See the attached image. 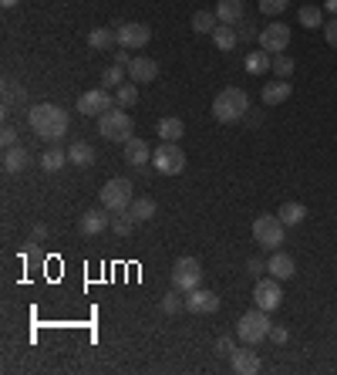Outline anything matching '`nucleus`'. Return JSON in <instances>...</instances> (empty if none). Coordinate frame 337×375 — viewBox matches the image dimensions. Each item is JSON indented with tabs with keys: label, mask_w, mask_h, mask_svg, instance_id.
<instances>
[{
	"label": "nucleus",
	"mask_w": 337,
	"mask_h": 375,
	"mask_svg": "<svg viewBox=\"0 0 337 375\" xmlns=\"http://www.w3.org/2000/svg\"><path fill=\"white\" fill-rule=\"evenodd\" d=\"M0 145H4V149H14V145H17V129H14V125H4V132H0Z\"/></svg>",
	"instance_id": "obj_41"
},
{
	"label": "nucleus",
	"mask_w": 337,
	"mask_h": 375,
	"mask_svg": "<svg viewBox=\"0 0 337 375\" xmlns=\"http://www.w3.org/2000/svg\"><path fill=\"white\" fill-rule=\"evenodd\" d=\"M115 64H122V68H128V64H132V58H128V47H122V51L115 54Z\"/></svg>",
	"instance_id": "obj_44"
},
{
	"label": "nucleus",
	"mask_w": 337,
	"mask_h": 375,
	"mask_svg": "<svg viewBox=\"0 0 337 375\" xmlns=\"http://www.w3.org/2000/svg\"><path fill=\"white\" fill-rule=\"evenodd\" d=\"M270 342L283 345V342H287V328H283V325H274V328H270Z\"/></svg>",
	"instance_id": "obj_43"
},
{
	"label": "nucleus",
	"mask_w": 337,
	"mask_h": 375,
	"mask_svg": "<svg viewBox=\"0 0 337 375\" xmlns=\"http://www.w3.org/2000/svg\"><path fill=\"white\" fill-rule=\"evenodd\" d=\"M324 7H314V4H307V7H300L297 11V20L304 24V28H310V31H317V28H324Z\"/></svg>",
	"instance_id": "obj_28"
},
{
	"label": "nucleus",
	"mask_w": 337,
	"mask_h": 375,
	"mask_svg": "<svg viewBox=\"0 0 337 375\" xmlns=\"http://www.w3.org/2000/svg\"><path fill=\"white\" fill-rule=\"evenodd\" d=\"M152 166H155V172H162V176H179V172L185 169V153L176 142H162V145H155Z\"/></svg>",
	"instance_id": "obj_7"
},
{
	"label": "nucleus",
	"mask_w": 337,
	"mask_h": 375,
	"mask_svg": "<svg viewBox=\"0 0 337 375\" xmlns=\"http://www.w3.org/2000/svg\"><path fill=\"white\" fill-rule=\"evenodd\" d=\"M125 162L128 166H145V162H152V149H149V142L132 136V139L125 142Z\"/></svg>",
	"instance_id": "obj_17"
},
{
	"label": "nucleus",
	"mask_w": 337,
	"mask_h": 375,
	"mask_svg": "<svg viewBox=\"0 0 337 375\" xmlns=\"http://www.w3.org/2000/svg\"><path fill=\"white\" fill-rule=\"evenodd\" d=\"M31 166V153L24 145H14V149H4V172H24Z\"/></svg>",
	"instance_id": "obj_20"
},
{
	"label": "nucleus",
	"mask_w": 337,
	"mask_h": 375,
	"mask_svg": "<svg viewBox=\"0 0 337 375\" xmlns=\"http://www.w3.org/2000/svg\"><path fill=\"white\" fill-rule=\"evenodd\" d=\"M102 206H105L108 213H122L132 206V183L128 179H108L105 186H102Z\"/></svg>",
	"instance_id": "obj_8"
},
{
	"label": "nucleus",
	"mask_w": 337,
	"mask_h": 375,
	"mask_svg": "<svg viewBox=\"0 0 337 375\" xmlns=\"http://www.w3.org/2000/svg\"><path fill=\"white\" fill-rule=\"evenodd\" d=\"M81 115H102V112L115 109V102H111V95H108V88H92V92H81L78 95V105H75Z\"/></svg>",
	"instance_id": "obj_12"
},
{
	"label": "nucleus",
	"mask_w": 337,
	"mask_h": 375,
	"mask_svg": "<svg viewBox=\"0 0 337 375\" xmlns=\"http://www.w3.org/2000/svg\"><path fill=\"white\" fill-rule=\"evenodd\" d=\"M324 37H327V44L337 47V17L331 20V24H324Z\"/></svg>",
	"instance_id": "obj_42"
},
{
	"label": "nucleus",
	"mask_w": 337,
	"mask_h": 375,
	"mask_svg": "<svg viewBox=\"0 0 337 375\" xmlns=\"http://www.w3.org/2000/svg\"><path fill=\"white\" fill-rule=\"evenodd\" d=\"M185 311H192V314L219 311V294H216V291H206V287H192V291L185 294Z\"/></svg>",
	"instance_id": "obj_13"
},
{
	"label": "nucleus",
	"mask_w": 337,
	"mask_h": 375,
	"mask_svg": "<svg viewBox=\"0 0 337 375\" xmlns=\"http://www.w3.org/2000/svg\"><path fill=\"white\" fill-rule=\"evenodd\" d=\"M287 7H290V0H260V14H266V17L283 14Z\"/></svg>",
	"instance_id": "obj_38"
},
{
	"label": "nucleus",
	"mask_w": 337,
	"mask_h": 375,
	"mask_svg": "<svg viewBox=\"0 0 337 375\" xmlns=\"http://www.w3.org/2000/svg\"><path fill=\"white\" fill-rule=\"evenodd\" d=\"M290 92H293V85H290V78H280V81H266L263 85V105H280V102H287L290 98Z\"/></svg>",
	"instance_id": "obj_19"
},
{
	"label": "nucleus",
	"mask_w": 337,
	"mask_h": 375,
	"mask_svg": "<svg viewBox=\"0 0 337 375\" xmlns=\"http://www.w3.org/2000/svg\"><path fill=\"white\" fill-rule=\"evenodd\" d=\"M324 11H327V14H334V17H337V0H324Z\"/></svg>",
	"instance_id": "obj_45"
},
{
	"label": "nucleus",
	"mask_w": 337,
	"mask_h": 375,
	"mask_svg": "<svg viewBox=\"0 0 337 375\" xmlns=\"http://www.w3.org/2000/svg\"><path fill=\"white\" fill-rule=\"evenodd\" d=\"M283 234H287V223H283L280 217L263 213V217L253 220V240H257L263 250H276L280 244H283Z\"/></svg>",
	"instance_id": "obj_5"
},
{
	"label": "nucleus",
	"mask_w": 337,
	"mask_h": 375,
	"mask_svg": "<svg viewBox=\"0 0 337 375\" xmlns=\"http://www.w3.org/2000/svg\"><path fill=\"white\" fill-rule=\"evenodd\" d=\"M263 270H266V267H263L260 261H250V274H263Z\"/></svg>",
	"instance_id": "obj_46"
},
{
	"label": "nucleus",
	"mask_w": 337,
	"mask_h": 375,
	"mask_svg": "<svg viewBox=\"0 0 337 375\" xmlns=\"http://www.w3.org/2000/svg\"><path fill=\"white\" fill-rule=\"evenodd\" d=\"M0 4H4V7H7V11H11V7H17V4H20V0H0Z\"/></svg>",
	"instance_id": "obj_47"
},
{
	"label": "nucleus",
	"mask_w": 337,
	"mask_h": 375,
	"mask_svg": "<svg viewBox=\"0 0 337 375\" xmlns=\"http://www.w3.org/2000/svg\"><path fill=\"white\" fill-rule=\"evenodd\" d=\"M155 132L162 136V142H179L185 136V125H183V119H176V115H166V119H159Z\"/></svg>",
	"instance_id": "obj_22"
},
{
	"label": "nucleus",
	"mask_w": 337,
	"mask_h": 375,
	"mask_svg": "<svg viewBox=\"0 0 337 375\" xmlns=\"http://www.w3.org/2000/svg\"><path fill=\"white\" fill-rule=\"evenodd\" d=\"M213 44L219 47V51H236V44H240V34H236V28H233V24H223V28H216V31H213Z\"/></svg>",
	"instance_id": "obj_25"
},
{
	"label": "nucleus",
	"mask_w": 337,
	"mask_h": 375,
	"mask_svg": "<svg viewBox=\"0 0 337 375\" xmlns=\"http://www.w3.org/2000/svg\"><path fill=\"white\" fill-rule=\"evenodd\" d=\"M118 85H125V68L122 64H108L102 71V88H118Z\"/></svg>",
	"instance_id": "obj_35"
},
{
	"label": "nucleus",
	"mask_w": 337,
	"mask_h": 375,
	"mask_svg": "<svg viewBox=\"0 0 337 375\" xmlns=\"http://www.w3.org/2000/svg\"><path fill=\"white\" fill-rule=\"evenodd\" d=\"M172 287L189 294L192 287H202V264L196 257H179L172 264Z\"/></svg>",
	"instance_id": "obj_6"
},
{
	"label": "nucleus",
	"mask_w": 337,
	"mask_h": 375,
	"mask_svg": "<svg viewBox=\"0 0 337 375\" xmlns=\"http://www.w3.org/2000/svg\"><path fill=\"white\" fill-rule=\"evenodd\" d=\"M68 159H71L75 166H81V169H88L94 162V145L92 142H75V145L68 149Z\"/></svg>",
	"instance_id": "obj_26"
},
{
	"label": "nucleus",
	"mask_w": 337,
	"mask_h": 375,
	"mask_svg": "<svg viewBox=\"0 0 337 375\" xmlns=\"http://www.w3.org/2000/svg\"><path fill=\"white\" fill-rule=\"evenodd\" d=\"M68 162H71V159H68V153L54 145V149H47L44 156H41V169H44V172H61Z\"/></svg>",
	"instance_id": "obj_27"
},
{
	"label": "nucleus",
	"mask_w": 337,
	"mask_h": 375,
	"mask_svg": "<svg viewBox=\"0 0 337 375\" xmlns=\"http://www.w3.org/2000/svg\"><path fill=\"white\" fill-rule=\"evenodd\" d=\"M118 44V37H115V28H94L88 34V47L92 51H108V47Z\"/></svg>",
	"instance_id": "obj_23"
},
{
	"label": "nucleus",
	"mask_w": 337,
	"mask_h": 375,
	"mask_svg": "<svg viewBox=\"0 0 337 375\" xmlns=\"http://www.w3.org/2000/svg\"><path fill=\"white\" fill-rule=\"evenodd\" d=\"M230 365L236 375H257L260 372V355L253 348H236L230 355Z\"/></svg>",
	"instance_id": "obj_15"
},
{
	"label": "nucleus",
	"mask_w": 337,
	"mask_h": 375,
	"mask_svg": "<svg viewBox=\"0 0 337 375\" xmlns=\"http://www.w3.org/2000/svg\"><path fill=\"white\" fill-rule=\"evenodd\" d=\"M98 136H105L108 142H128L135 136V122H132L128 112L108 109L98 115Z\"/></svg>",
	"instance_id": "obj_3"
},
{
	"label": "nucleus",
	"mask_w": 337,
	"mask_h": 375,
	"mask_svg": "<svg viewBox=\"0 0 337 375\" xmlns=\"http://www.w3.org/2000/svg\"><path fill=\"white\" fill-rule=\"evenodd\" d=\"M266 270H270V278H276V281H290L293 274H297V264H293L290 254H280L276 250L274 257L266 261Z\"/></svg>",
	"instance_id": "obj_18"
},
{
	"label": "nucleus",
	"mask_w": 337,
	"mask_h": 375,
	"mask_svg": "<svg viewBox=\"0 0 337 375\" xmlns=\"http://www.w3.org/2000/svg\"><path fill=\"white\" fill-rule=\"evenodd\" d=\"M276 217L283 220L287 227H297V223H304V220H307V206L304 203H283Z\"/></svg>",
	"instance_id": "obj_31"
},
{
	"label": "nucleus",
	"mask_w": 337,
	"mask_h": 375,
	"mask_svg": "<svg viewBox=\"0 0 337 375\" xmlns=\"http://www.w3.org/2000/svg\"><path fill=\"white\" fill-rule=\"evenodd\" d=\"M216 17H219V24H233V28H236L246 17L243 0H219V4H216Z\"/></svg>",
	"instance_id": "obj_21"
},
{
	"label": "nucleus",
	"mask_w": 337,
	"mask_h": 375,
	"mask_svg": "<svg viewBox=\"0 0 337 375\" xmlns=\"http://www.w3.org/2000/svg\"><path fill=\"white\" fill-rule=\"evenodd\" d=\"M216 28H219L216 11H196V14H192V31L196 34H213Z\"/></svg>",
	"instance_id": "obj_30"
},
{
	"label": "nucleus",
	"mask_w": 337,
	"mask_h": 375,
	"mask_svg": "<svg viewBox=\"0 0 337 375\" xmlns=\"http://www.w3.org/2000/svg\"><path fill=\"white\" fill-rule=\"evenodd\" d=\"M246 109H250V95L243 88H223V92L213 98V119L216 122H236V119H243Z\"/></svg>",
	"instance_id": "obj_2"
},
{
	"label": "nucleus",
	"mask_w": 337,
	"mask_h": 375,
	"mask_svg": "<svg viewBox=\"0 0 337 375\" xmlns=\"http://www.w3.org/2000/svg\"><path fill=\"white\" fill-rule=\"evenodd\" d=\"M115 37H118V47L138 51V47H145L152 41V28L138 24V20H125V24H115Z\"/></svg>",
	"instance_id": "obj_9"
},
{
	"label": "nucleus",
	"mask_w": 337,
	"mask_h": 375,
	"mask_svg": "<svg viewBox=\"0 0 337 375\" xmlns=\"http://www.w3.org/2000/svg\"><path fill=\"white\" fill-rule=\"evenodd\" d=\"M27 125H31L34 136H41L44 142H61L64 136H68L71 119H68V112H64L61 105L41 102V105H34V109L27 112Z\"/></svg>",
	"instance_id": "obj_1"
},
{
	"label": "nucleus",
	"mask_w": 337,
	"mask_h": 375,
	"mask_svg": "<svg viewBox=\"0 0 337 375\" xmlns=\"http://www.w3.org/2000/svg\"><path fill=\"white\" fill-rule=\"evenodd\" d=\"M270 311H263V308H253V311H246L243 318H240V325H236V335H240V342L243 345H257L263 342V338H270V318H266Z\"/></svg>",
	"instance_id": "obj_4"
},
{
	"label": "nucleus",
	"mask_w": 337,
	"mask_h": 375,
	"mask_svg": "<svg viewBox=\"0 0 337 375\" xmlns=\"http://www.w3.org/2000/svg\"><path fill=\"white\" fill-rule=\"evenodd\" d=\"M135 227H138V220L132 217L128 210H122V213H115V220H111V230H115L118 237H128L132 230H135Z\"/></svg>",
	"instance_id": "obj_34"
},
{
	"label": "nucleus",
	"mask_w": 337,
	"mask_h": 375,
	"mask_svg": "<svg viewBox=\"0 0 337 375\" xmlns=\"http://www.w3.org/2000/svg\"><path fill=\"white\" fill-rule=\"evenodd\" d=\"M108 210L102 206V210H85L81 217H78V234L81 237H98V234H105L108 227H111V220L105 217Z\"/></svg>",
	"instance_id": "obj_14"
},
{
	"label": "nucleus",
	"mask_w": 337,
	"mask_h": 375,
	"mask_svg": "<svg viewBox=\"0 0 337 375\" xmlns=\"http://www.w3.org/2000/svg\"><path fill=\"white\" fill-rule=\"evenodd\" d=\"M183 304H185V297H183V291H176V287H172V291L162 297V311H166V314H176L179 308H183Z\"/></svg>",
	"instance_id": "obj_37"
},
{
	"label": "nucleus",
	"mask_w": 337,
	"mask_h": 375,
	"mask_svg": "<svg viewBox=\"0 0 337 375\" xmlns=\"http://www.w3.org/2000/svg\"><path fill=\"white\" fill-rule=\"evenodd\" d=\"M253 301H257V308L263 311H276L280 304H283V287L276 278H260L257 287H253Z\"/></svg>",
	"instance_id": "obj_11"
},
{
	"label": "nucleus",
	"mask_w": 337,
	"mask_h": 375,
	"mask_svg": "<svg viewBox=\"0 0 337 375\" xmlns=\"http://www.w3.org/2000/svg\"><path fill=\"white\" fill-rule=\"evenodd\" d=\"M257 41H260V47L266 51V54H283V51L290 47V28L280 24V20H274V24L263 28Z\"/></svg>",
	"instance_id": "obj_10"
},
{
	"label": "nucleus",
	"mask_w": 337,
	"mask_h": 375,
	"mask_svg": "<svg viewBox=\"0 0 337 375\" xmlns=\"http://www.w3.org/2000/svg\"><path fill=\"white\" fill-rule=\"evenodd\" d=\"M27 98V88L24 85H17L14 78H4V112H11L14 105H20Z\"/></svg>",
	"instance_id": "obj_24"
},
{
	"label": "nucleus",
	"mask_w": 337,
	"mask_h": 375,
	"mask_svg": "<svg viewBox=\"0 0 337 375\" xmlns=\"http://www.w3.org/2000/svg\"><path fill=\"white\" fill-rule=\"evenodd\" d=\"M293 68H297V64H293L290 54H274V64H270V71H274L276 78H290Z\"/></svg>",
	"instance_id": "obj_36"
},
{
	"label": "nucleus",
	"mask_w": 337,
	"mask_h": 375,
	"mask_svg": "<svg viewBox=\"0 0 337 375\" xmlns=\"http://www.w3.org/2000/svg\"><path fill=\"white\" fill-rule=\"evenodd\" d=\"M213 352H216V355H226V359H230L233 352H236V342H233V338H216Z\"/></svg>",
	"instance_id": "obj_39"
},
{
	"label": "nucleus",
	"mask_w": 337,
	"mask_h": 375,
	"mask_svg": "<svg viewBox=\"0 0 337 375\" xmlns=\"http://www.w3.org/2000/svg\"><path fill=\"white\" fill-rule=\"evenodd\" d=\"M128 78L132 81H155L159 78V61H155V58H145V54L132 58V64H128Z\"/></svg>",
	"instance_id": "obj_16"
},
{
	"label": "nucleus",
	"mask_w": 337,
	"mask_h": 375,
	"mask_svg": "<svg viewBox=\"0 0 337 375\" xmlns=\"http://www.w3.org/2000/svg\"><path fill=\"white\" fill-rule=\"evenodd\" d=\"M236 34H240V41H250V37H260V31H257V24H253V20H246V17L240 20V31H236Z\"/></svg>",
	"instance_id": "obj_40"
},
{
	"label": "nucleus",
	"mask_w": 337,
	"mask_h": 375,
	"mask_svg": "<svg viewBox=\"0 0 337 375\" xmlns=\"http://www.w3.org/2000/svg\"><path fill=\"white\" fill-rule=\"evenodd\" d=\"M155 210H159V206H155L152 196H138V200H132V206H128V213H132L138 223L152 220V217H155Z\"/></svg>",
	"instance_id": "obj_29"
},
{
	"label": "nucleus",
	"mask_w": 337,
	"mask_h": 375,
	"mask_svg": "<svg viewBox=\"0 0 337 375\" xmlns=\"http://www.w3.org/2000/svg\"><path fill=\"white\" fill-rule=\"evenodd\" d=\"M270 64H274V58L266 54V51H253V54H246V71L250 75H263V71H270Z\"/></svg>",
	"instance_id": "obj_32"
},
{
	"label": "nucleus",
	"mask_w": 337,
	"mask_h": 375,
	"mask_svg": "<svg viewBox=\"0 0 337 375\" xmlns=\"http://www.w3.org/2000/svg\"><path fill=\"white\" fill-rule=\"evenodd\" d=\"M135 102H138L135 81H125V85H118V88H115V105H118V109H132Z\"/></svg>",
	"instance_id": "obj_33"
}]
</instances>
